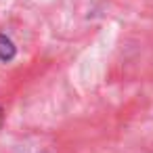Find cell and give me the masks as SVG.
<instances>
[{
    "instance_id": "cell-2",
    "label": "cell",
    "mask_w": 153,
    "mask_h": 153,
    "mask_svg": "<svg viewBox=\"0 0 153 153\" xmlns=\"http://www.w3.org/2000/svg\"><path fill=\"white\" fill-rule=\"evenodd\" d=\"M2 122H4V113H2V107H0V126H2Z\"/></svg>"
},
{
    "instance_id": "cell-1",
    "label": "cell",
    "mask_w": 153,
    "mask_h": 153,
    "mask_svg": "<svg viewBox=\"0 0 153 153\" xmlns=\"http://www.w3.org/2000/svg\"><path fill=\"white\" fill-rule=\"evenodd\" d=\"M15 55H17L15 44H13L7 36H0V61L9 63V61H13V59H15Z\"/></svg>"
}]
</instances>
